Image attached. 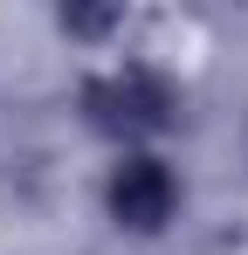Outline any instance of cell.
<instances>
[{
  "mask_svg": "<svg viewBox=\"0 0 248 255\" xmlns=\"http://www.w3.org/2000/svg\"><path fill=\"white\" fill-rule=\"evenodd\" d=\"M90 104L104 111V125H124V131H145L165 118V83L152 69H111L104 83L90 90Z\"/></svg>",
  "mask_w": 248,
  "mask_h": 255,
  "instance_id": "cell-1",
  "label": "cell"
},
{
  "mask_svg": "<svg viewBox=\"0 0 248 255\" xmlns=\"http://www.w3.org/2000/svg\"><path fill=\"white\" fill-rule=\"evenodd\" d=\"M111 200H118V214L131 228H159V214L172 207V179H165L152 159H131V166L118 172V186H111Z\"/></svg>",
  "mask_w": 248,
  "mask_h": 255,
  "instance_id": "cell-2",
  "label": "cell"
}]
</instances>
